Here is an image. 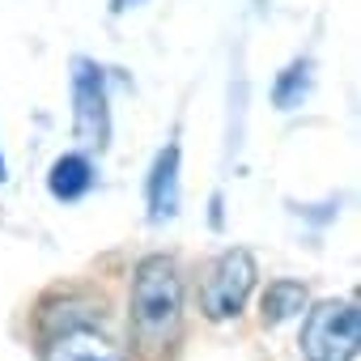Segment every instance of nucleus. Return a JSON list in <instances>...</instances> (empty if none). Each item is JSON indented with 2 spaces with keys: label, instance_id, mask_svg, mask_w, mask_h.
I'll return each instance as SVG.
<instances>
[{
  "label": "nucleus",
  "instance_id": "9b49d317",
  "mask_svg": "<svg viewBox=\"0 0 361 361\" xmlns=\"http://www.w3.org/2000/svg\"><path fill=\"white\" fill-rule=\"evenodd\" d=\"M5 178H9V170H5V153H0V183H5Z\"/></svg>",
  "mask_w": 361,
  "mask_h": 361
},
{
  "label": "nucleus",
  "instance_id": "20e7f679",
  "mask_svg": "<svg viewBox=\"0 0 361 361\" xmlns=\"http://www.w3.org/2000/svg\"><path fill=\"white\" fill-rule=\"evenodd\" d=\"M47 327V344H43V361H128L123 348L98 331L94 314L68 310L64 319L43 314Z\"/></svg>",
  "mask_w": 361,
  "mask_h": 361
},
{
  "label": "nucleus",
  "instance_id": "1a4fd4ad",
  "mask_svg": "<svg viewBox=\"0 0 361 361\" xmlns=\"http://www.w3.org/2000/svg\"><path fill=\"white\" fill-rule=\"evenodd\" d=\"M306 94H310V60H293V64L276 77V85H272V102H276L281 111H293V106L306 102Z\"/></svg>",
  "mask_w": 361,
  "mask_h": 361
},
{
  "label": "nucleus",
  "instance_id": "6e6552de",
  "mask_svg": "<svg viewBox=\"0 0 361 361\" xmlns=\"http://www.w3.org/2000/svg\"><path fill=\"white\" fill-rule=\"evenodd\" d=\"M306 302H310V293H306L302 281H272L268 293H264V323L281 327V323L298 319L306 310Z\"/></svg>",
  "mask_w": 361,
  "mask_h": 361
},
{
  "label": "nucleus",
  "instance_id": "0eeeda50",
  "mask_svg": "<svg viewBox=\"0 0 361 361\" xmlns=\"http://www.w3.org/2000/svg\"><path fill=\"white\" fill-rule=\"evenodd\" d=\"M90 188H94V166H90V157H81V153H64V157L51 161L47 192H51L56 200H81Z\"/></svg>",
  "mask_w": 361,
  "mask_h": 361
},
{
  "label": "nucleus",
  "instance_id": "9d476101",
  "mask_svg": "<svg viewBox=\"0 0 361 361\" xmlns=\"http://www.w3.org/2000/svg\"><path fill=\"white\" fill-rule=\"evenodd\" d=\"M132 5H140V0H111V13H123V9H132Z\"/></svg>",
  "mask_w": 361,
  "mask_h": 361
},
{
  "label": "nucleus",
  "instance_id": "7ed1b4c3",
  "mask_svg": "<svg viewBox=\"0 0 361 361\" xmlns=\"http://www.w3.org/2000/svg\"><path fill=\"white\" fill-rule=\"evenodd\" d=\"M255 276H259V268H255L251 251H243V247L221 251L200 276V310H204V319H213V323L234 319L247 306V298L255 289Z\"/></svg>",
  "mask_w": 361,
  "mask_h": 361
},
{
  "label": "nucleus",
  "instance_id": "423d86ee",
  "mask_svg": "<svg viewBox=\"0 0 361 361\" xmlns=\"http://www.w3.org/2000/svg\"><path fill=\"white\" fill-rule=\"evenodd\" d=\"M149 217L153 221H170L178 213V145H166L153 157L149 170Z\"/></svg>",
  "mask_w": 361,
  "mask_h": 361
},
{
  "label": "nucleus",
  "instance_id": "f03ea898",
  "mask_svg": "<svg viewBox=\"0 0 361 361\" xmlns=\"http://www.w3.org/2000/svg\"><path fill=\"white\" fill-rule=\"evenodd\" d=\"M361 344V310L353 298H331L306 310L302 357L306 361H353Z\"/></svg>",
  "mask_w": 361,
  "mask_h": 361
},
{
  "label": "nucleus",
  "instance_id": "39448f33",
  "mask_svg": "<svg viewBox=\"0 0 361 361\" xmlns=\"http://www.w3.org/2000/svg\"><path fill=\"white\" fill-rule=\"evenodd\" d=\"M73 128L85 149H106L111 140V106H106V77L94 60H73Z\"/></svg>",
  "mask_w": 361,
  "mask_h": 361
},
{
  "label": "nucleus",
  "instance_id": "f257e3e1",
  "mask_svg": "<svg viewBox=\"0 0 361 361\" xmlns=\"http://www.w3.org/2000/svg\"><path fill=\"white\" fill-rule=\"evenodd\" d=\"M132 327L145 353H170L183 327V276L170 255H145L132 272Z\"/></svg>",
  "mask_w": 361,
  "mask_h": 361
}]
</instances>
